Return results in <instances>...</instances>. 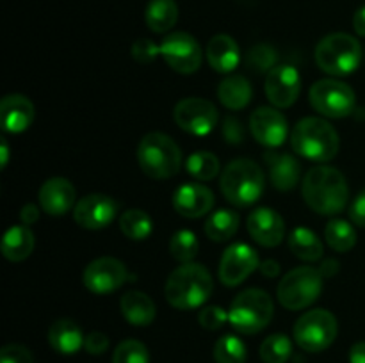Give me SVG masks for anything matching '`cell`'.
Wrapping results in <instances>:
<instances>
[{
    "label": "cell",
    "instance_id": "obj_6",
    "mask_svg": "<svg viewBox=\"0 0 365 363\" xmlns=\"http://www.w3.org/2000/svg\"><path fill=\"white\" fill-rule=\"evenodd\" d=\"M362 60V46L359 39L346 32L328 34L317 43L316 63L324 73L344 77L353 73Z\"/></svg>",
    "mask_w": 365,
    "mask_h": 363
},
{
    "label": "cell",
    "instance_id": "obj_15",
    "mask_svg": "<svg viewBox=\"0 0 365 363\" xmlns=\"http://www.w3.org/2000/svg\"><path fill=\"white\" fill-rule=\"evenodd\" d=\"M259 267V255L248 244H232L220 262V280L227 287L241 285Z\"/></svg>",
    "mask_w": 365,
    "mask_h": 363
},
{
    "label": "cell",
    "instance_id": "obj_45",
    "mask_svg": "<svg viewBox=\"0 0 365 363\" xmlns=\"http://www.w3.org/2000/svg\"><path fill=\"white\" fill-rule=\"evenodd\" d=\"M20 219L25 226H31V224H34L36 221L39 219V209L36 205H32V203H27V205H24V209H21Z\"/></svg>",
    "mask_w": 365,
    "mask_h": 363
},
{
    "label": "cell",
    "instance_id": "obj_47",
    "mask_svg": "<svg viewBox=\"0 0 365 363\" xmlns=\"http://www.w3.org/2000/svg\"><path fill=\"white\" fill-rule=\"evenodd\" d=\"M353 28L356 31V34L365 38V6L360 7L355 16H353Z\"/></svg>",
    "mask_w": 365,
    "mask_h": 363
},
{
    "label": "cell",
    "instance_id": "obj_14",
    "mask_svg": "<svg viewBox=\"0 0 365 363\" xmlns=\"http://www.w3.org/2000/svg\"><path fill=\"white\" fill-rule=\"evenodd\" d=\"M302 77L292 64H277L266 77V96L277 109H287L298 100Z\"/></svg>",
    "mask_w": 365,
    "mask_h": 363
},
{
    "label": "cell",
    "instance_id": "obj_38",
    "mask_svg": "<svg viewBox=\"0 0 365 363\" xmlns=\"http://www.w3.org/2000/svg\"><path fill=\"white\" fill-rule=\"evenodd\" d=\"M113 363H150L148 349L139 340H123L113 352Z\"/></svg>",
    "mask_w": 365,
    "mask_h": 363
},
{
    "label": "cell",
    "instance_id": "obj_25",
    "mask_svg": "<svg viewBox=\"0 0 365 363\" xmlns=\"http://www.w3.org/2000/svg\"><path fill=\"white\" fill-rule=\"evenodd\" d=\"M48 342L53 351L61 354H75L84 347L86 337L81 326L71 319H59L50 326Z\"/></svg>",
    "mask_w": 365,
    "mask_h": 363
},
{
    "label": "cell",
    "instance_id": "obj_35",
    "mask_svg": "<svg viewBox=\"0 0 365 363\" xmlns=\"http://www.w3.org/2000/svg\"><path fill=\"white\" fill-rule=\"evenodd\" d=\"M200 251L198 237L191 230H178L170 241V253L175 260L189 263L196 258Z\"/></svg>",
    "mask_w": 365,
    "mask_h": 363
},
{
    "label": "cell",
    "instance_id": "obj_12",
    "mask_svg": "<svg viewBox=\"0 0 365 363\" xmlns=\"http://www.w3.org/2000/svg\"><path fill=\"white\" fill-rule=\"evenodd\" d=\"M173 117L178 127L192 135H207L217 125V109L205 98H184L175 105Z\"/></svg>",
    "mask_w": 365,
    "mask_h": 363
},
{
    "label": "cell",
    "instance_id": "obj_31",
    "mask_svg": "<svg viewBox=\"0 0 365 363\" xmlns=\"http://www.w3.org/2000/svg\"><path fill=\"white\" fill-rule=\"evenodd\" d=\"M120 230L130 241H145V238L150 237L153 230L152 217L141 209H130L121 214Z\"/></svg>",
    "mask_w": 365,
    "mask_h": 363
},
{
    "label": "cell",
    "instance_id": "obj_20",
    "mask_svg": "<svg viewBox=\"0 0 365 363\" xmlns=\"http://www.w3.org/2000/svg\"><path fill=\"white\" fill-rule=\"evenodd\" d=\"M75 187L63 177L48 178L39 189V205L48 216H64L75 209Z\"/></svg>",
    "mask_w": 365,
    "mask_h": 363
},
{
    "label": "cell",
    "instance_id": "obj_9",
    "mask_svg": "<svg viewBox=\"0 0 365 363\" xmlns=\"http://www.w3.org/2000/svg\"><path fill=\"white\" fill-rule=\"evenodd\" d=\"M339 333L337 319L323 308L303 313L294 324V340L303 351L321 352L330 347Z\"/></svg>",
    "mask_w": 365,
    "mask_h": 363
},
{
    "label": "cell",
    "instance_id": "obj_39",
    "mask_svg": "<svg viewBox=\"0 0 365 363\" xmlns=\"http://www.w3.org/2000/svg\"><path fill=\"white\" fill-rule=\"evenodd\" d=\"M227 320H228V312L217 305L205 306V308H203L198 315L200 326L205 327V330H209V331L220 330V327L225 326V322H227Z\"/></svg>",
    "mask_w": 365,
    "mask_h": 363
},
{
    "label": "cell",
    "instance_id": "obj_36",
    "mask_svg": "<svg viewBox=\"0 0 365 363\" xmlns=\"http://www.w3.org/2000/svg\"><path fill=\"white\" fill-rule=\"evenodd\" d=\"M292 354V344L287 335L274 333L260 345V358L264 363H285Z\"/></svg>",
    "mask_w": 365,
    "mask_h": 363
},
{
    "label": "cell",
    "instance_id": "obj_28",
    "mask_svg": "<svg viewBox=\"0 0 365 363\" xmlns=\"http://www.w3.org/2000/svg\"><path fill=\"white\" fill-rule=\"evenodd\" d=\"M178 20V7L175 0H150L145 9V21L150 31L163 34Z\"/></svg>",
    "mask_w": 365,
    "mask_h": 363
},
{
    "label": "cell",
    "instance_id": "obj_37",
    "mask_svg": "<svg viewBox=\"0 0 365 363\" xmlns=\"http://www.w3.org/2000/svg\"><path fill=\"white\" fill-rule=\"evenodd\" d=\"M277 50L266 43H260L250 50L248 56H246V64L255 73H269L277 66Z\"/></svg>",
    "mask_w": 365,
    "mask_h": 363
},
{
    "label": "cell",
    "instance_id": "obj_24",
    "mask_svg": "<svg viewBox=\"0 0 365 363\" xmlns=\"http://www.w3.org/2000/svg\"><path fill=\"white\" fill-rule=\"evenodd\" d=\"M121 313L125 320L132 326H150L157 315L155 302L152 301L148 294L139 290H128L121 295L120 301Z\"/></svg>",
    "mask_w": 365,
    "mask_h": 363
},
{
    "label": "cell",
    "instance_id": "obj_23",
    "mask_svg": "<svg viewBox=\"0 0 365 363\" xmlns=\"http://www.w3.org/2000/svg\"><path fill=\"white\" fill-rule=\"evenodd\" d=\"M207 59L217 73H230L241 63V50L232 36L217 34L207 45Z\"/></svg>",
    "mask_w": 365,
    "mask_h": 363
},
{
    "label": "cell",
    "instance_id": "obj_34",
    "mask_svg": "<svg viewBox=\"0 0 365 363\" xmlns=\"http://www.w3.org/2000/svg\"><path fill=\"white\" fill-rule=\"evenodd\" d=\"M216 363H246V345L237 335H223L214 345Z\"/></svg>",
    "mask_w": 365,
    "mask_h": 363
},
{
    "label": "cell",
    "instance_id": "obj_10",
    "mask_svg": "<svg viewBox=\"0 0 365 363\" xmlns=\"http://www.w3.org/2000/svg\"><path fill=\"white\" fill-rule=\"evenodd\" d=\"M310 105L319 114L334 120L349 116L355 110V91L337 78H323L310 88Z\"/></svg>",
    "mask_w": 365,
    "mask_h": 363
},
{
    "label": "cell",
    "instance_id": "obj_4",
    "mask_svg": "<svg viewBox=\"0 0 365 363\" xmlns=\"http://www.w3.org/2000/svg\"><path fill=\"white\" fill-rule=\"evenodd\" d=\"M138 162L146 177L166 180L180 171L182 152L170 135L150 132L138 144Z\"/></svg>",
    "mask_w": 365,
    "mask_h": 363
},
{
    "label": "cell",
    "instance_id": "obj_48",
    "mask_svg": "<svg viewBox=\"0 0 365 363\" xmlns=\"http://www.w3.org/2000/svg\"><path fill=\"white\" fill-rule=\"evenodd\" d=\"M260 270H262L266 276H277L278 274V263L273 262V260H267V262L262 263V267H260Z\"/></svg>",
    "mask_w": 365,
    "mask_h": 363
},
{
    "label": "cell",
    "instance_id": "obj_32",
    "mask_svg": "<svg viewBox=\"0 0 365 363\" xmlns=\"http://www.w3.org/2000/svg\"><path fill=\"white\" fill-rule=\"evenodd\" d=\"M324 238L334 251L346 253L355 248L356 230L348 221L334 219L328 223L327 230H324Z\"/></svg>",
    "mask_w": 365,
    "mask_h": 363
},
{
    "label": "cell",
    "instance_id": "obj_18",
    "mask_svg": "<svg viewBox=\"0 0 365 363\" xmlns=\"http://www.w3.org/2000/svg\"><path fill=\"white\" fill-rule=\"evenodd\" d=\"M250 235L257 244L264 248H274L284 241L285 223L280 214L267 206L255 209L246 221Z\"/></svg>",
    "mask_w": 365,
    "mask_h": 363
},
{
    "label": "cell",
    "instance_id": "obj_11",
    "mask_svg": "<svg viewBox=\"0 0 365 363\" xmlns=\"http://www.w3.org/2000/svg\"><path fill=\"white\" fill-rule=\"evenodd\" d=\"M160 56L171 70L191 75L202 64V46L187 32H171L160 43Z\"/></svg>",
    "mask_w": 365,
    "mask_h": 363
},
{
    "label": "cell",
    "instance_id": "obj_8",
    "mask_svg": "<svg viewBox=\"0 0 365 363\" xmlns=\"http://www.w3.org/2000/svg\"><path fill=\"white\" fill-rule=\"evenodd\" d=\"M323 292V273L303 265L289 270L278 285V301L287 310H303Z\"/></svg>",
    "mask_w": 365,
    "mask_h": 363
},
{
    "label": "cell",
    "instance_id": "obj_30",
    "mask_svg": "<svg viewBox=\"0 0 365 363\" xmlns=\"http://www.w3.org/2000/svg\"><path fill=\"white\" fill-rule=\"evenodd\" d=\"M239 230V214L235 210L220 209L207 219L205 233L210 241L225 242Z\"/></svg>",
    "mask_w": 365,
    "mask_h": 363
},
{
    "label": "cell",
    "instance_id": "obj_33",
    "mask_svg": "<svg viewBox=\"0 0 365 363\" xmlns=\"http://www.w3.org/2000/svg\"><path fill=\"white\" fill-rule=\"evenodd\" d=\"M185 169L200 182L212 180L220 173V160L210 152H195L185 160Z\"/></svg>",
    "mask_w": 365,
    "mask_h": 363
},
{
    "label": "cell",
    "instance_id": "obj_17",
    "mask_svg": "<svg viewBox=\"0 0 365 363\" xmlns=\"http://www.w3.org/2000/svg\"><path fill=\"white\" fill-rule=\"evenodd\" d=\"M118 214V203L107 194H88L75 205V223L86 230L109 226Z\"/></svg>",
    "mask_w": 365,
    "mask_h": 363
},
{
    "label": "cell",
    "instance_id": "obj_2",
    "mask_svg": "<svg viewBox=\"0 0 365 363\" xmlns=\"http://www.w3.org/2000/svg\"><path fill=\"white\" fill-rule=\"evenodd\" d=\"M214 281L202 263H182L170 274L166 281L168 302L177 310H196L212 295Z\"/></svg>",
    "mask_w": 365,
    "mask_h": 363
},
{
    "label": "cell",
    "instance_id": "obj_3",
    "mask_svg": "<svg viewBox=\"0 0 365 363\" xmlns=\"http://www.w3.org/2000/svg\"><path fill=\"white\" fill-rule=\"evenodd\" d=\"M291 144L298 155L316 162H328L341 148L337 130L323 117H303L291 134Z\"/></svg>",
    "mask_w": 365,
    "mask_h": 363
},
{
    "label": "cell",
    "instance_id": "obj_22",
    "mask_svg": "<svg viewBox=\"0 0 365 363\" xmlns=\"http://www.w3.org/2000/svg\"><path fill=\"white\" fill-rule=\"evenodd\" d=\"M0 120L4 132L20 134L27 130L34 120V105L24 95H7L0 102Z\"/></svg>",
    "mask_w": 365,
    "mask_h": 363
},
{
    "label": "cell",
    "instance_id": "obj_41",
    "mask_svg": "<svg viewBox=\"0 0 365 363\" xmlns=\"http://www.w3.org/2000/svg\"><path fill=\"white\" fill-rule=\"evenodd\" d=\"M0 363H32V352L20 344L4 345L0 351Z\"/></svg>",
    "mask_w": 365,
    "mask_h": 363
},
{
    "label": "cell",
    "instance_id": "obj_40",
    "mask_svg": "<svg viewBox=\"0 0 365 363\" xmlns=\"http://www.w3.org/2000/svg\"><path fill=\"white\" fill-rule=\"evenodd\" d=\"M157 56H160V45L153 43L152 39L139 38L132 45V57L135 63L150 64L152 60H155Z\"/></svg>",
    "mask_w": 365,
    "mask_h": 363
},
{
    "label": "cell",
    "instance_id": "obj_46",
    "mask_svg": "<svg viewBox=\"0 0 365 363\" xmlns=\"http://www.w3.org/2000/svg\"><path fill=\"white\" fill-rule=\"evenodd\" d=\"M349 363H365V342H356L349 349Z\"/></svg>",
    "mask_w": 365,
    "mask_h": 363
},
{
    "label": "cell",
    "instance_id": "obj_13",
    "mask_svg": "<svg viewBox=\"0 0 365 363\" xmlns=\"http://www.w3.org/2000/svg\"><path fill=\"white\" fill-rule=\"evenodd\" d=\"M127 267L121 260L113 258V256H102L89 263L82 274L84 287L89 292L98 295L110 294L118 290L121 285L127 281Z\"/></svg>",
    "mask_w": 365,
    "mask_h": 363
},
{
    "label": "cell",
    "instance_id": "obj_44",
    "mask_svg": "<svg viewBox=\"0 0 365 363\" xmlns=\"http://www.w3.org/2000/svg\"><path fill=\"white\" fill-rule=\"evenodd\" d=\"M349 217L359 226H365V189L353 199L351 206H349Z\"/></svg>",
    "mask_w": 365,
    "mask_h": 363
},
{
    "label": "cell",
    "instance_id": "obj_43",
    "mask_svg": "<svg viewBox=\"0 0 365 363\" xmlns=\"http://www.w3.org/2000/svg\"><path fill=\"white\" fill-rule=\"evenodd\" d=\"M84 349L89 354H103V352L109 349V338H107V335L102 333V331H91V333L86 335Z\"/></svg>",
    "mask_w": 365,
    "mask_h": 363
},
{
    "label": "cell",
    "instance_id": "obj_21",
    "mask_svg": "<svg viewBox=\"0 0 365 363\" xmlns=\"http://www.w3.org/2000/svg\"><path fill=\"white\" fill-rule=\"evenodd\" d=\"M264 160L269 169L271 184L278 191H291L298 185L299 177H302V166L291 153L284 152H269L264 153Z\"/></svg>",
    "mask_w": 365,
    "mask_h": 363
},
{
    "label": "cell",
    "instance_id": "obj_42",
    "mask_svg": "<svg viewBox=\"0 0 365 363\" xmlns=\"http://www.w3.org/2000/svg\"><path fill=\"white\" fill-rule=\"evenodd\" d=\"M245 127L234 116H227L223 121V137L228 144H241L245 141Z\"/></svg>",
    "mask_w": 365,
    "mask_h": 363
},
{
    "label": "cell",
    "instance_id": "obj_5",
    "mask_svg": "<svg viewBox=\"0 0 365 363\" xmlns=\"http://www.w3.org/2000/svg\"><path fill=\"white\" fill-rule=\"evenodd\" d=\"M220 187L234 206H250L262 196L266 178L253 160L235 159L223 169Z\"/></svg>",
    "mask_w": 365,
    "mask_h": 363
},
{
    "label": "cell",
    "instance_id": "obj_49",
    "mask_svg": "<svg viewBox=\"0 0 365 363\" xmlns=\"http://www.w3.org/2000/svg\"><path fill=\"white\" fill-rule=\"evenodd\" d=\"M0 157H2V169L7 166V160H9V146H7L6 137H2L0 141Z\"/></svg>",
    "mask_w": 365,
    "mask_h": 363
},
{
    "label": "cell",
    "instance_id": "obj_29",
    "mask_svg": "<svg viewBox=\"0 0 365 363\" xmlns=\"http://www.w3.org/2000/svg\"><path fill=\"white\" fill-rule=\"evenodd\" d=\"M289 249L305 262H316L323 256L324 246L321 238L309 228H296L289 235Z\"/></svg>",
    "mask_w": 365,
    "mask_h": 363
},
{
    "label": "cell",
    "instance_id": "obj_1",
    "mask_svg": "<svg viewBox=\"0 0 365 363\" xmlns=\"http://www.w3.org/2000/svg\"><path fill=\"white\" fill-rule=\"evenodd\" d=\"M307 205L323 216H335L348 205L349 187L346 177L331 166L312 167L302 184Z\"/></svg>",
    "mask_w": 365,
    "mask_h": 363
},
{
    "label": "cell",
    "instance_id": "obj_27",
    "mask_svg": "<svg viewBox=\"0 0 365 363\" xmlns=\"http://www.w3.org/2000/svg\"><path fill=\"white\" fill-rule=\"evenodd\" d=\"M34 251V233L25 224H16L6 231L2 238V255L9 262H21Z\"/></svg>",
    "mask_w": 365,
    "mask_h": 363
},
{
    "label": "cell",
    "instance_id": "obj_26",
    "mask_svg": "<svg viewBox=\"0 0 365 363\" xmlns=\"http://www.w3.org/2000/svg\"><path fill=\"white\" fill-rule=\"evenodd\" d=\"M253 95L252 84L242 75H230L217 85V98L227 109L241 110L250 103Z\"/></svg>",
    "mask_w": 365,
    "mask_h": 363
},
{
    "label": "cell",
    "instance_id": "obj_16",
    "mask_svg": "<svg viewBox=\"0 0 365 363\" xmlns=\"http://www.w3.org/2000/svg\"><path fill=\"white\" fill-rule=\"evenodd\" d=\"M250 128L253 137L266 148H278L285 142L289 134L287 117L277 107H259L250 116Z\"/></svg>",
    "mask_w": 365,
    "mask_h": 363
},
{
    "label": "cell",
    "instance_id": "obj_7",
    "mask_svg": "<svg viewBox=\"0 0 365 363\" xmlns=\"http://www.w3.org/2000/svg\"><path fill=\"white\" fill-rule=\"evenodd\" d=\"M273 299L262 288H246L235 295L228 310V322L242 335L262 331L273 319Z\"/></svg>",
    "mask_w": 365,
    "mask_h": 363
},
{
    "label": "cell",
    "instance_id": "obj_19",
    "mask_svg": "<svg viewBox=\"0 0 365 363\" xmlns=\"http://www.w3.org/2000/svg\"><path fill=\"white\" fill-rule=\"evenodd\" d=\"M214 206V194L203 184H184L175 191L173 209L187 219L209 214Z\"/></svg>",
    "mask_w": 365,
    "mask_h": 363
}]
</instances>
